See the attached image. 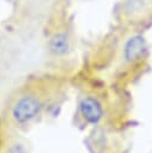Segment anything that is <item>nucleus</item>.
I'll use <instances>...</instances> for the list:
<instances>
[{"mask_svg": "<svg viewBox=\"0 0 152 153\" xmlns=\"http://www.w3.org/2000/svg\"><path fill=\"white\" fill-rule=\"evenodd\" d=\"M72 0H61V2H63V4H68V2H71Z\"/></svg>", "mask_w": 152, "mask_h": 153, "instance_id": "obj_6", "label": "nucleus"}, {"mask_svg": "<svg viewBox=\"0 0 152 153\" xmlns=\"http://www.w3.org/2000/svg\"><path fill=\"white\" fill-rule=\"evenodd\" d=\"M44 105L43 96L36 90L20 92L10 108V118L17 126H24L35 120Z\"/></svg>", "mask_w": 152, "mask_h": 153, "instance_id": "obj_1", "label": "nucleus"}, {"mask_svg": "<svg viewBox=\"0 0 152 153\" xmlns=\"http://www.w3.org/2000/svg\"><path fill=\"white\" fill-rule=\"evenodd\" d=\"M48 53L54 57L67 56L72 50V35L67 24H60L47 39Z\"/></svg>", "mask_w": 152, "mask_h": 153, "instance_id": "obj_3", "label": "nucleus"}, {"mask_svg": "<svg viewBox=\"0 0 152 153\" xmlns=\"http://www.w3.org/2000/svg\"><path fill=\"white\" fill-rule=\"evenodd\" d=\"M147 42L142 33L132 32L127 36L121 48V60L127 67L141 65L147 57Z\"/></svg>", "mask_w": 152, "mask_h": 153, "instance_id": "obj_2", "label": "nucleus"}, {"mask_svg": "<svg viewBox=\"0 0 152 153\" xmlns=\"http://www.w3.org/2000/svg\"><path fill=\"white\" fill-rule=\"evenodd\" d=\"M79 110L83 118L90 124L98 123L104 115L103 105L99 102V99L95 96L83 97L79 103Z\"/></svg>", "mask_w": 152, "mask_h": 153, "instance_id": "obj_4", "label": "nucleus"}, {"mask_svg": "<svg viewBox=\"0 0 152 153\" xmlns=\"http://www.w3.org/2000/svg\"><path fill=\"white\" fill-rule=\"evenodd\" d=\"M4 153H28V148L24 142L19 140H12L7 143Z\"/></svg>", "mask_w": 152, "mask_h": 153, "instance_id": "obj_5", "label": "nucleus"}]
</instances>
